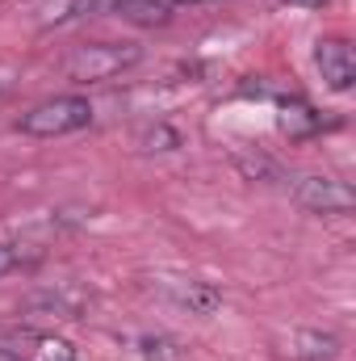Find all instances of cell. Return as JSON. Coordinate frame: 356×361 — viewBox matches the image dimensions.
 Segmentation results:
<instances>
[{"label": "cell", "instance_id": "cell-1", "mask_svg": "<svg viewBox=\"0 0 356 361\" xmlns=\"http://www.w3.org/2000/svg\"><path fill=\"white\" fill-rule=\"evenodd\" d=\"M143 59L139 42H84L63 59V76L72 85H105L122 72H130Z\"/></svg>", "mask_w": 356, "mask_h": 361}, {"label": "cell", "instance_id": "cell-2", "mask_svg": "<svg viewBox=\"0 0 356 361\" xmlns=\"http://www.w3.org/2000/svg\"><path fill=\"white\" fill-rule=\"evenodd\" d=\"M92 118L96 114H92L89 97L68 92V97H46V101L30 105L17 118V130L30 135V139H63V135H76V130L92 126Z\"/></svg>", "mask_w": 356, "mask_h": 361}, {"label": "cell", "instance_id": "cell-3", "mask_svg": "<svg viewBox=\"0 0 356 361\" xmlns=\"http://www.w3.org/2000/svg\"><path fill=\"white\" fill-rule=\"evenodd\" d=\"M289 197H293L302 210H310V214H348L356 206L352 185L340 180V177H327V173H306V177H298L293 189H289Z\"/></svg>", "mask_w": 356, "mask_h": 361}, {"label": "cell", "instance_id": "cell-4", "mask_svg": "<svg viewBox=\"0 0 356 361\" xmlns=\"http://www.w3.org/2000/svg\"><path fill=\"white\" fill-rule=\"evenodd\" d=\"M272 357L276 361H336L340 357V336L323 328H289L272 336Z\"/></svg>", "mask_w": 356, "mask_h": 361}, {"label": "cell", "instance_id": "cell-5", "mask_svg": "<svg viewBox=\"0 0 356 361\" xmlns=\"http://www.w3.org/2000/svg\"><path fill=\"white\" fill-rule=\"evenodd\" d=\"M314 68L331 92H348L356 85V55L348 38H319L314 42Z\"/></svg>", "mask_w": 356, "mask_h": 361}, {"label": "cell", "instance_id": "cell-6", "mask_svg": "<svg viewBox=\"0 0 356 361\" xmlns=\"http://www.w3.org/2000/svg\"><path fill=\"white\" fill-rule=\"evenodd\" d=\"M109 0H21L25 17L42 30H59V25H72V21H84L92 13H105Z\"/></svg>", "mask_w": 356, "mask_h": 361}, {"label": "cell", "instance_id": "cell-7", "mask_svg": "<svg viewBox=\"0 0 356 361\" xmlns=\"http://www.w3.org/2000/svg\"><path fill=\"white\" fill-rule=\"evenodd\" d=\"M160 286L189 315H214L222 307V290L214 281H201V277H160Z\"/></svg>", "mask_w": 356, "mask_h": 361}, {"label": "cell", "instance_id": "cell-8", "mask_svg": "<svg viewBox=\"0 0 356 361\" xmlns=\"http://www.w3.org/2000/svg\"><path fill=\"white\" fill-rule=\"evenodd\" d=\"M113 17H122V21H130V25H143V30H151V25H168L172 21V0H109L105 4Z\"/></svg>", "mask_w": 356, "mask_h": 361}, {"label": "cell", "instance_id": "cell-9", "mask_svg": "<svg viewBox=\"0 0 356 361\" xmlns=\"http://www.w3.org/2000/svg\"><path fill=\"white\" fill-rule=\"evenodd\" d=\"M13 361H80L76 349L59 336H17V349H13Z\"/></svg>", "mask_w": 356, "mask_h": 361}, {"label": "cell", "instance_id": "cell-10", "mask_svg": "<svg viewBox=\"0 0 356 361\" xmlns=\"http://www.w3.org/2000/svg\"><path fill=\"white\" fill-rule=\"evenodd\" d=\"M276 126H281L285 135L302 139V135H314V130H319V114H314L306 101L289 97V101H281V105H276Z\"/></svg>", "mask_w": 356, "mask_h": 361}, {"label": "cell", "instance_id": "cell-11", "mask_svg": "<svg viewBox=\"0 0 356 361\" xmlns=\"http://www.w3.org/2000/svg\"><path fill=\"white\" fill-rule=\"evenodd\" d=\"M42 261V252L34 244H21V240H0V277L8 273H21V269H34Z\"/></svg>", "mask_w": 356, "mask_h": 361}, {"label": "cell", "instance_id": "cell-12", "mask_svg": "<svg viewBox=\"0 0 356 361\" xmlns=\"http://www.w3.org/2000/svg\"><path fill=\"white\" fill-rule=\"evenodd\" d=\"M289 8H323V4H331V0H285Z\"/></svg>", "mask_w": 356, "mask_h": 361}, {"label": "cell", "instance_id": "cell-13", "mask_svg": "<svg viewBox=\"0 0 356 361\" xmlns=\"http://www.w3.org/2000/svg\"><path fill=\"white\" fill-rule=\"evenodd\" d=\"M8 92V72H0V97Z\"/></svg>", "mask_w": 356, "mask_h": 361}, {"label": "cell", "instance_id": "cell-14", "mask_svg": "<svg viewBox=\"0 0 356 361\" xmlns=\"http://www.w3.org/2000/svg\"><path fill=\"white\" fill-rule=\"evenodd\" d=\"M180 4H210V0H172V8H180Z\"/></svg>", "mask_w": 356, "mask_h": 361}]
</instances>
